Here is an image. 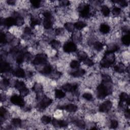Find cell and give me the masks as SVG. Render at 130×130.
<instances>
[{
  "mask_svg": "<svg viewBox=\"0 0 130 130\" xmlns=\"http://www.w3.org/2000/svg\"><path fill=\"white\" fill-rule=\"evenodd\" d=\"M118 126V121L115 120H112L111 121V127L113 129H116Z\"/></svg>",
  "mask_w": 130,
  "mask_h": 130,
  "instance_id": "f6af8a7d",
  "label": "cell"
},
{
  "mask_svg": "<svg viewBox=\"0 0 130 130\" xmlns=\"http://www.w3.org/2000/svg\"><path fill=\"white\" fill-rule=\"evenodd\" d=\"M47 56L45 54H39L34 60L33 64L35 65L45 64L47 61Z\"/></svg>",
  "mask_w": 130,
  "mask_h": 130,
  "instance_id": "5b68a950",
  "label": "cell"
},
{
  "mask_svg": "<svg viewBox=\"0 0 130 130\" xmlns=\"http://www.w3.org/2000/svg\"><path fill=\"white\" fill-rule=\"evenodd\" d=\"M1 25H4L7 27H11L14 26H16V19L14 17H9L6 18L2 19L1 20Z\"/></svg>",
  "mask_w": 130,
  "mask_h": 130,
  "instance_id": "52a82bcc",
  "label": "cell"
},
{
  "mask_svg": "<svg viewBox=\"0 0 130 130\" xmlns=\"http://www.w3.org/2000/svg\"><path fill=\"white\" fill-rule=\"evenodd\" d=\"M94 47L96 50L100 52L103 48V44L100 42H95L94 44Z\"/></svg>",
  "mask_w": 130,
  "mask_h": 130,
  "instance_id": "f1b7e54d",
  "label": "cell"
},
{
  "mask_svg": "<svg viewBox=\"0 0 130 130\" xmlns=\"http://www.w3.org/2000/svg\"><path fill=\"white\" fill-rule=\"evenodd\" d=\"M15 87L16 89L19 91L26 87V84L24 82L22 81H16L15 84Z\"/></svg>",
  "mask_w": 130,
  "mask_h": 130,
  "instance_id": "ac0fdd59",
  "label": "cell"
},
{
  "mask_svg": "<svg viewBox=\"0 0 130 130\" xmlns=\"http://www.w3.org/2000/svg\"><path fill=\"white\" fill-rule=\"evenodd\" d=\"M13 74L18 78H24L25 77V71L21 68H18L16 69L13 72Z\"/></svg>",
  "mask_w": 130,
  "mask_h": 130,
  "instance_id": "4fadbf2b",
  "label": "cell"
},
{
  "mask_svg": "<svg viewBox=\"0 0 130 130\" xmlns=\"http://www.w3.org/2000/svg\"><path fill=\"white\" fill-rule=\"evenodd\" d=\"M77 56H78V59L80 61H82L85 60L87 58V54L84 52H79L77 54Z\"/></svg>",
  "mask_w": 130,
  "mask_h": 130,
  "instance_id": "83f0119b",
  "label": "cell"
},
{
  "mask_svg": "<svg viewBox=\"0 0 130 130\" xmlns=\"http://www.w3.org/2000/svg\"><path fill=\"white\" fill-rule=\"evenodd\" d=\"M52 99H50L48 97H44L41 100V102L39 104V107L41 109H44L49 106L52 103Z\"/></svg>",
  "mask_w": 130,
  "mask_h": 130,
  "instance_id": "30bf717a",
  "label": "cell"
},
{
  "mask_svg": "<svg viewBox=\"0 0 130 130\" xmlns=\"http://www.w3.org/2000/svg\"><path fill=\"white\" fill-rule=\"evenodd\" d=\"M50 44L54 49H58L61 46V42L56 40H53L50 42Z\"/></svg>",
  "mask_w": 130,
  "mask_h": 130,
  "instance_id": "f546056e",
  "label": "cell"
},
{
  "mask_svg": "<svg viewBox=\"0 0 130 130\" xmlns=\"http://www.w3.org/2000/svg\"><path fill=\"white\" fill-rule=\"evenodd\" d=\"M78 87L77 84L67 83L61 87V88L67 92H74Z\"/></svg>",
  "mask_w": 130,
  "mask_h": 130,
  "instance_id": "9c48e42d",
  "label": "cell"
},
{
  "mask_svg": "<svg viewBox=\"0 0 130 130\" xmlns=\"http://www.w3.org/2000/svg\"><path fill=\"white\" fill-rule=\"evenodd\" d=\"M12 124L14 127H19L21 126V121L19 118H13L12 120Z\"/></svg>",
  "mask_w": 130,
  "mask_h": 130,
  "instance_id": "d6a6232c",
  "label": "cell"
},
{
  "mask_svg": "<svg viewBox=\"0 0 130 130\" xmlns=\"http://www.w3.org/2000/svg\"><path fill=\"white\" fill-rule=\"evenodd\" d=\"M63 32H64V30L63 28H58V29L56 30V31H55V33L56 35H61V34H63Z\"/></svg>",
  "mask_w": 130,
  "mask_h": 130,
  "instance_id": "681fc988",
  "label": "cell"
},
{
  "mask_svg": "<svg viewBox=\"0 0 130 130\" xmlns=\"http://www.w3.org/2000/svg\"><path fill=\"white\" fill-rule=\"evenodd\" d=\"M52 125L55 127H59V121L55 119V118H53V119L52 120Z\"/></svg>",
  "mask_w": 130,
  "mask_h": 130,
  "instance_id": "c3c4849f",
  "label": "cell"
},
{
  "mask_svg": "<svg viewBox=\"0 0 130 130\" xmlns=\"http://www.w3.org/2000/svg\"><path fill=\"white\" fill-rule=\"evenodd\" d=\"M83 61L84 62V63L86 65H87V66H89V67H92L94 65V62L92 60H90L88 58H87L85 60Z\"/></svg>",
  "mask_w": 130,
  "mask_h": 130,
  "instance_id": "f35d334b",
  "label": "cell"
},
{
  "mask_svg": "<svg viewBox=\"0 0 130 130\" xmlns=\"http://www.w3.org/2000/svg\"><path fill=\"white\" fill-rule=\"evenodd\" d=\"M7 3L9 5H14L15 4V1L13 0H8L7 1Z\"/></svg>",
  "mask_w": 130,
  "mask_h": 130,
  "instance_id": "816d5d0a",
  "label": "cell"
},
{
  "mask_svg": "<svg viewBox=\"0 0 130 130\" xmlns=\"http://www.w3.org/2000/svg\"><path fill=\"white\" fill-rule=\"evenodd\" d=\"M59 127L61 128L66 127L68 125V122L66 121L61 120V121H59Z\"/></svg>",
  "mask_w": 130,
  "mask_h": 130,
  "instance_id": "ee69618b",
  "label": "cell"
},
{
  "mask_svg": "<svg viewBox=\"0 0 130 130\" xmlns=\"http://www.w3.org/2000/svg\"><path fill=\"white\" fill-rule=\"evenodd\" d=\"M60 5L62 6H68L70 5V2L68 1H61L60 2Z\"/></svg>",
  "mask_w": 130,
  "mask_h": 130,
  "instance_id": "7dc6e473",
  "label": "cell"
},
{
  "mask_svg": "<svg viewBox=\"0 0 130 130\" xmlns=\"http://www.w3.org/2000/svg\"><path fill=\"white\" fill-rule=\"evenodd\" d=\"M11 103L15 105H17L20 107H23L25 106V101L20 95H12L10 98Z\"/></svg>",
  "mask_w": 130,
  "mask_h": 130,
  "instance_id": "3957f363",
  "label": "cell"
},
{
  "mask_svg": "<svg viewBox=\"0 0 130 130\" xmlns=\"http://www.w3.org/2000/svg\"><path fill=\"white\" fill-rule=\"evenodd\" d=\"M40 24V20L37 18L32 17L31 18V26L32 27H34L36 26L39 25Z\"/></svg>",
  "mask_w": 130,
  "mask_h": 130,
  "instance_id": "d4e9b609",
  "label": "cell"
},
{
  "mask_svg": "<svg viewBox=\"0 0 130 130\" xmlns=\"http://www.w3.org/2000/svg\"><path fill=\"white\" fill-rule=\"evenodd\" d=\"M24 33L27 35H30L32 34V31L30 27H26L24 30Z\"/></svg>",
  "mask_w": 130,
  "mask_h": 130,
  "instance_id": "bcb514c9",
  "label": "cell"
},
{
  "mask_svg": "<svg viewBox=\"0 0 130 130\" xmlns=\"http://www.w3.org/2000/svg\"><path fill=\"white\" fill-rule=\"evenodd\" d=\"M112 103L110 101H106L102 104L99 107V111L101 112H108L112 108Z\"/></svg>",
  "mask_w": 130,
  "mask_h": 130,
  "instance_id": "ba28073f",
  "label": "cell"
},
{
  "mask_svg": "<svg viewBox=\"0 0 130 130\" xmlns=\"http://www.w3.org/2000/svg\"><path fill=\"white\" fill-rule=\"evenodd\" d=\"M79 15L83 18H87L90 15V6L88 4L83 5V6H80L79 7Z\"/></svg>",
  "mask_w": 130,
  "mask_h": 130,
  "instance_id": "277c9868",
  "label": "cell"
},
{
  "mask_svg": "<svg viewBox=\"0 0 130 130\" xmlns=\"http://www.w3.org/2000/svg\"><path fill=\"white\" fill-rule=\"evenodd\" d=\"M121 12V9L117 7H114L112 9V13L113 15L117 16L120 14Z\"/></svg>",
  "mask_w": 130,
  "mask_h": 130,
  "instance_id": "e575fe53",
  "label": "cell"
},
{
  "mask_svg": "<svg viewBox=\"0 0 130 130\" xmlns=\"http://www.w3.org/2000/svg\"><path fill=\"white\" fill-rule=\"evenodd\" d=\"M111 87L106 86L102 82L97 87V97L100 99H103L111 93Z\"/></svg>",
  "mask_w": 130,
  "mask_h": 130,
  "instance_id": "7a4b0ae2",
  "label": "cell"
},
{
  "mask_svg": "<svg viewBox=\"0 0 130 130\" xmlns=\"http://www.w3.org/2000/svg\"><path fill=\"white\" fill-rule=\"evenodd\" d=\"M83 97L86 99L87 100V101H91L93 97V95L91 94L90 93H84L83 95Z\"/></svg>",
  "mask_w": 130,
  "mask_h": 130,
  "instance_id": "ab89813d",
  "label": "cell"
},
{
  "mask_svg": "<svg viewBox=\"0 0 130 130\" xmlns=\"http://www.w3.org/2000/svg\"><path fill=\"white\" fill-rule=\"evenodd\" d=\"M60 109L65 110L69 112H75L77 110L78 107L75 104H68L67 105H66L65 106L61 107H60Z\"/></svg>",
  "mask_w": 130,
  "mask_h": 130,
  "instance_id": "8fae6325",
  "label": "cell"
},
{
  "mask_svg": "<svg viewBox=\"0 0 130 130\" xmlns=\"http://www.w3.org/2000/svg\"><path fill=\"white\" fill-rule=\"evenodd\" d=\"M65 27L66 29V30H67L70 32H72L74 31V28H75L74 25L71 24V23H69V22L66 23L65 25Z\"/></svg>",
  "mask_w": 130,
  "mask_h": 130,
  "instance_id": "1f68e13d",
  "label": "cell"
},
{
  "mask_svg": "<svg viewBox=\"0 0 130 130\" xmlns=\"http://www.w3.org/2000/svg\"><path fill=\"white\" fill-rule=\"evenodd\" d=\"M43 16L44 17L45 19H52V14L48 11H45L43 13Z\"/></svg>",
  "mask_w": 130,
  "mask_h": 130,
  "instance_id": "60d3db41",
  "label": "cell"
},
{
  "mask_svg": "<svg viewBox=\"0 0 130 130\" xmlns=\"http://www.w3.org/2000/svg\"><path fill=\"white\" fill-rule=\"evenodd\" d=\"M115 57L114 53L105 52L104 57L101 61V66L105 68H108L114 64Z\"/></svg>",
  "mask_w": 130,
  "mask_h": 130,
  "instance_id": "6da1fadb",
  "label": "cell"
},
{
  "mask_svg": "<svg viewBox=\"0 0 130 130\" xmlns=\"http://www.w3.org/2000/svg\"><path fill=\"white\" fill-rule=\"evenodd\" d=\"M75 125L79 127H80V128H84L85 127V123H84V121H83L81 120H77L76 121H75Z\"/></svg>",
  "mask_w": 130,
  "mask_h": 130,
  "instance_id": "b9f144b4",
  "label": "cell"
},
{
  "mask_svg": "<svg viewBox=\"0 0 130 130\" xmlns=\"http://www.w3.org/2000/svg\"><path fill=\"white\" fill-rule=\"evenodd\" d=\"M122 30L123 32L128 33V34H129V29L126 26H125L124 27H123L122 29Z\"/></svg>",
  "mask_w": 130,
  "mask_h": 130,
  "instance_id": "f907efd6",
  "label": "cell"
},
{
  "mask_svg": "<svg viewBox=\"0 0 130 130\" xmlns=\"http://www.w3.org/2000/svg\"><path fill=\"white\" fill-rule=\"evenodd\" d=\"M15 18L16 19V26H20L24 24V22H25L24 19L21 16L18 15V16L16 17Z\"/></svg>",
  "mask_w": 130,
  "mask_h": 130,
  "instance_id": "4316f807",
  "label": "cell"
},
{
  "mask_svg": "<svg viewBox=\"0 0 130 130\" xmlns=\"http://www.w3.org/2000/svg\"><path fill=\"white\" fill-rule=\"evenodd\" d=\"M20 92V95L22 97H25L29 93V90L26 87L24 89H22Z\"/></svg>",
  "mask_w": 130,
  "mask_h": 130,
  "instance_id": "d590c367",
  "label": "cell"
},
{
  "mask_svg": "<svg viewBox=\"0 0 130 130\" xmlns=\"http://www.w3.org/2000/svg\"><path fill=\"white\" fill-rule=\"evenodd\" d=\"M75 28L78 30H81L85 27L87 25L83 21H78L74 24Z\"/></svg>",
  "mask_w": 130,
  "mask_h": 130,
  "instance_id": "7402d4cb",
  "label": "cell"
},
{
  "mask_svg": "<svg viewBox=\"0 0 130 130\" xmlns=\"http://www.w3.org/2000/svg\"><path fill=\"white\" fill-rule=\"evenodd\" d=\"M101 12L104 16H108L110 13L109 8L106 5H103L101 7Z\"/></svg>",
  "mask_w": 130,
  "mask_h": 130,
  "instance_id": "44dd1931",
  "label": "cell"
},
{
  "mask_svg": "<svg viewBox=\"0 0 130 130\" xmlns=\"http://www.w3.org/2000/svg\"><path fill=\"white\" fill-rule=\"evenodd\" d=\"M52 19H44L43 21V26L45 29H50L52 27Z\"/></svg>",
  "mask_w": 130,
  "mask_h": 130,
  "instance_id": "e0dca14e",
  "label": "cell"
},
{
  "mask_svg": "<svg viewBox=\"0 0 130 130\" xmlns=\"http://www.w3.org/2000/svg\"><path fill=\"white\" fill-rule=\"evenodd\" d=\"M114 3H117L119 4L122 7H125L128 5L127 2L126 1H112Z\"/></svg>",
  "mask_w": 130,
  "mask_h": 130,
  "instance_id": "7bdbcfd3",
  "label": "cell"
},
{
  "mask_svg": "<svg viewBox=\"0 0 130 130\" xmlns=\"http://www.w3.org/2000/svg\"><path fill=\"white\" fill-rule=\"evenodd\" d=\"M100 31L102 34H108L109 32L110 27L108 25H107L106 24H102L100 26Z\"/></svg>",
  "mask_w": 130,
  "mask_h": 130,
  "instance_id": "2e32d148",
  "label": "cell"
},
{
  "mask_svg": "<svg viewBox=\"0 0 130 130\" xmlns=\"http://www.w3.org/2000/svg\"><path fill=\"white\" fill-rule=\"evenodd\" d=\"M125 116L127 118H130V110H129V109L126 110V111H125Z\"/></svg>",
  "mask_w": 130,
  "mask_h": 130,
  "instance_id": "f5cc1de1",
  "label": "cell"
},
{
  "mask_svg": "<svg viewBox=\"0 0 130 130\" xmlns=\"http://www.w3.org/2000/svg\"><path fill=\"white\" fill-rule=\"evenodd\" d=\"M52 68L49 65L45 66L41 71L42 74L45 75H48L52 73Z\"/></svg>",
  "mask_w": 130,
  "mask_h": 130,
  "instance_id": "cb8c5ba5",
  "label": "cell"
},
{
  "mask_svg": "<svg viewBox=\"0 0 130 130\" xmlns=\"http://www.w3.org/2000/svg\"><path fill=\"white\" fill-rule=\"evenodd\" d=\"M114 69L116 72L120 73L124 72L125 70V66L122 63H120L118 65H115L114 67Z\"/></svg>",
  "mask_w": 130,
  "mask_h": 130,
  "instance_id": "ffe728a7",
  "label": "cell"
},
{
  "mask_svg": "<svg viewBox=\"0 0 130 130\" xmlns=\"http://www.w3.org/2000/svg\"><path fill=\"white\" fill-rule=\"evenodd\" d=\"M51 121H52V118L48 116L44 115L41 118V121L45 125H47L51 122Z\"/></svg>",
  "mask_w": 130,
  "mask_h": 130,
  "instance_id": "4dcf8cb0",
  "label": "cell"
},
{
  "mask_svg": "<svg viewBox=\"0 0 130 130\" xmlns=\"http://www.w3.org/2000/svg\"><path fill=\"white\" fill-rule=\"evenodd\" d=\"M41 3V1H38V0H35V1H31V3L32 5V6L35 8H38L40 7Z\"/></svg>",
  "mask_w": 130,
  "mask_h": 130,
  "instance_id": "836d02e7",
  "label": "cell"
},
{
  "mask_svg": "<svg viewBox=\"0 0 130 130\" xmlns=\"http://www.w3.org/2000/svg\"><path fill=\"white\" fill-rule=\"evenodd\" d=\"M120 101L119 105L120 106H122V103L123 102H126L128 105H129V102H130L129 97L128 94H126V93H122L120 95Z\"/></svg>",
  "mask_w": 130,
  "mask_h": 130,
  "instance_id": "7c38bea8",
  "label": "cell"
},
{
  "mask_svg": "<svg viewBox=\"0 0 130 130\" xmlns=\"http://www.w3.org/2000/svg\"><path fill=\"white\" fill-rule=\"evenodd\" d=\"M66 95L65 93L61 89H56L55 90V97L58 99L64 98Z\"/></svg>",
  "mask_w": 130,
  "mask_h": 130,
  "instance_id": "d6986e66",
  "label": "cell"
},
{
  "mask_svg": "<svg viewBox=\"0 0 130 130\" xmlns=\"http://www.w3.org/2000/svg\"><path fill=\"white\" fill-rule=\"evenodd\" d=\"M11 70V67L9 64L6 62H2L1 64V73H5L9 72Z\"/></svg>",
  "mask_w": 130,
  "mask_h": 130,
  "instance_id": "5bb4252c",
  "label": "cell"
},
{
  "mask_svg": "<svg viewBox=\"0 0 130 130\" xmlns=\"http://www.w3.org/2000/svg\"><path fill=\"white\" fill-rule=\"evenodd\" d=\"M1 85L2 86H3L4 87H7L10 85L9 80L7 78H4L1 82Z\"/></svg>",
  "mask_w": 130,
  "mask_h": 130,
  "instance_id": "74e56055",
  "label": "cell"
},
{
  "mask_svg": "<svg viewBox=\"0 0 130 130\" xmlns=\"http://www.w3.org/2000/svg\"><path fill=\"white\" fill-rule=\"evenodd\" d=\"M121 41L124 45H126V46H129L130 43V37L129 34L122 37Z\"/></svg>",
  "mask_w": 130,
  "mask_h": 130,
  "instance_id": "603a6c76",
  "label": "cell"
},
{
  "mask_svg": "<svg viewBox=\"0 0 130 130\" xmlns=\"http://www.w3.org/2000/svg\"><path fill=\"white\" fill-rule=\"evenodd\" d=\"M64 52L67 53L75 52L77 50L76 44L72 42H69L65 44L63 46Z\"/></svg>",
  "mask_w": 130,
  "mask_h": 130,
  "instance_id": "8992f818",
  "label": "cell"
},
{
  "mask_svg": "<svg viewBox=\"0 0 130 130\" xmlns=\"http://www.w3.org/2000/svg\"><path fill=\"white\" fill-rule=\"evenodd\" d=\"M7 110L4 107H1V110H0V115H1V117L4 119V118H5L6 115H7Z\"/></svg>",
  "mask_w": 130,
  "mask_h": 130,
  "instance_id": "8d00e7d4",
  "label": "cell"
},
{
  "mask_svg": "<svg viewBox=\"0 0 130 130\" xmlns=\"http://www.w3.org/2000/svg\"><path fill=\"white\" fill-rule=\"evenodd\" d=\"M70 66L72 69H78L80 66V64L78 61L73 60L71 62Z\"/></svg>",
  "mask_w": 130,
  "mask_h": 130,
  "instance_id": "484cf974",
  "label": "cell"
},
{
  "mask_svg": "<svg viewBox=\"0 0 130 130\" xmlns=\"http://www.w3.org/2000/svg\"><path fill=\"white\" fill-rule=\"evenodd\" d=\"M86 72V71L84 69H79L71 73V74L73 77H79L82 76L83 75L85 74Z\"/></svg>",
  "mask_w": 130,
  "mask_h": 130,
  "instance_id": "9a60e30c",
  "label": "cell"
}]
</instances>
